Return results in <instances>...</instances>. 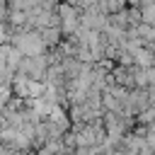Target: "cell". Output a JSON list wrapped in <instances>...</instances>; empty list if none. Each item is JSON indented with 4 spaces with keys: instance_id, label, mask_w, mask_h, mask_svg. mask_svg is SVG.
Instances as JSON below:
<instances>
[{
    "instance_id": "6da1fadb",
    "label": "cell",
    "mask_w": 155,
    "mask_h": 155,
    "mask_svg": "<svg viewBox=\"0 0 155 155\" xmlns=\"http://www.w3.org/2000/svg\"><path fill=\"white\" fill-rule=\"evenodd\" d=\"M15 46L22 51V56H41L44 53V36L39 29L34 31H22L19 36H15Z\"/></svg>"
},
{
    "instance_id": "7a4b0ae2",
    "label": "cell",
    "mask_w": 155,
    "mask_h": 155,
    "mask_svg": "<svg viewBox=\"0 0 155 155\" xmlns=\"http://www.w3.org/2000/svg\"><path fill=\"white\" fill-rule=\"evenodd\" d=\"M39 31H41L46 46H56V44L61 41V27H44V29H39Z\"/></svg>"
}]
</instances>
